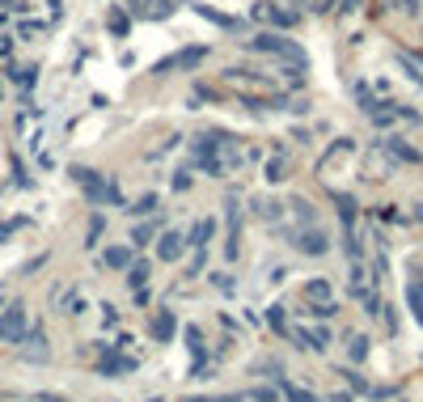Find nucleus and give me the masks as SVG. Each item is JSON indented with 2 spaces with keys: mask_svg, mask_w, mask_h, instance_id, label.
Masks as SVG:
<instances>
[{
  "mask_svg": "<svg viewBox=\"0 0 423 402\" xmlns=\"http://www.w3.org/2000/svg\"><path fill=\"white\" fill-rule=\"evenodd\" d=\"M250 51H263V56H276V60H288V64H309V56L296 47L292 38H280V34H254L250 38Z\"/></svg>",
  "mask_w": 423,
  "mask_h": 402,
  "instance_id": "1",
  "label": "nucleus"
},
{
  "mask_svg": "<svg viewBox=\"0 0 423 402\" xmlns=\"http://www.w3.org/2000/svg\"><path fill=\"white\" fill-rule=\"evenodd\" d=\"M72 178L81 182V191L93 199V204H119V191H114V182H106V178H97L93 169H85V165H77L72 169Z\"/></svg>",
  "mask_w": 423,
  "mask_h": 402,
  "instance_id": "2",
  "label": "nucleus"
},
{
  "mask_svg": "<svg viewBox=\"0 0 423 402\" xmlns=\"http://www.w3.org/2000/svg\"><path fill=\"white\" fill-rule=\"evenodd\" d=\"M250 13H254V21H267V26H276V30H292L296 21H301V17H296V13H288V9H276V5H271V0H263V5H254Z\"/></svg>",
  "mask_w": 423,
  "mask_h": 402,
  "instance_id": "3",
  "label": "nucleus"
},
{
  "mask_svg": "<svg viewBox=\"0 0 423 402\" xmlns=\"http://www.w3.org/2000/svg\"><path fill=\"white\" fill-rule=\"evenodd\" d=\"M0 343H26V309L13 305L0 318Z\"/></svg>",
  "mask_w": 423,
  "mask_h": 402,
  "instance_id": "4",
  "label": "nucleus"
},
{
  "mask_svg": "<svg viewBox=\"0 0 423 402\" xmlns=\"http://www.w3.org/2000/svg\"><path fill=\"white\" fill-rule=\"evenodd\" d=\"M292 246H296V250H305V255H326V246H330V237L322 233L317 224H313V229H309V224H305L301 233H292Z\"/></svg>",
  "mask_w": 423,
  "mask_h": 402,
  "instance_id": "5",
  "label": "nucleus"
},
{
  "mask_svg": "<svg viewBox=\"0 0 423 402\" xmlns=\"http://www.w3.org/2000/svg\"><path fill=\"white\" fill-rule=\"evenodd\" d=\"M381 148L394 157V161H407V165H419V148L415 144H407V140H398V136H385L381 140Z\"/></svg>",
  "mask_w": 423,
  "mask_h": 402,
  "instance_id": "6",
  "label": "nucleus"
},
{
  "mask_svg": "<svg viewBox=\"0 0 423 402\" xmlns=\"http://www.w3.org/2000/svg\"><path fill=\"white\" fill-rule=\"evenodd\" d=\"M186 246H191V241H186L182 233H165V237H161V246H157V255H161L165 263H173V259H182V250H186Z\"/></svg>",
  "mask_w": 423,
  "mask_h": 402,
  "instance_id": "7",
  "label": "nucleus"
},
{
  "mask_svg": "<svg viewBox=\"0 0 423 402\" xmlns=\"http://www.w3.org/2000/svg\"><path fill=\"white\" fill-rule=\"evenodd\" d=\"M212 233H216V220H199V224H195V229H191V237H186V241H191L195 250H204Z\"/></svg>",
  "mask_w": 423,
  "mask_h": 402,
  "instance_id": "8",
  "label": "nucleus"
},
{
  "mask_svg": "<svg viewBox=\"0 0 423 402\" xmlns=\"http://www.w3.org/2000/svg\"><path fill=\"white\" fill-rule=\"evenodd\" d=\"M276 381H280V394H284L288 402H317V394H309V390H301V386L284 381V377H276Z\"/></svg>",
  "mask_w": 423,
  "mask_h": 402,
  "instance_id": "9",
  "label": "nucleus"
},
{
  "mask_svg": "<svg viewBox=\"0 0 423 402\" xmlns=\"http://www.w3.org/2000/svg\"><path fill=\"white\" fill-rule=\"evenodd\" d=\"M106 267H114V271L132 267V250H128V246H110V250H106Z\"/></svg>",
  "mask_w": 423,
  "mask_h": 402,
  "instance_id": "10",
  "label": "nucleus"
},
{
  "mask_svg": "<svg viewBox=\"0 0 423 402\" xmlns=\"http://www.w3.org/2000/svg\"><path fill=\"white\" fill-rule=\"evenodd\" d=\"M169 335H173V314H169V309H161V314L153 318V339H161V343H165Z\"/></svg>",
  "mask_w": 423,
  "mask_h": 402,
  "instance_id": "11",
  "label": "nucleus"
},
{
  "mask_svg": "<svg viewBox=\"0 0 423 402\" xmlns=\"http://www.w3.org/2000/svg\"><path fill=\"white\" fill-rule=\"evenodd\" d=\"M136 368V360H128V356H110V360H102V377H114V373H132Z\"/></svg>",
  "mask_w": 423,
  "mask_h": 402,
  "instance_id": "12",
  "label": "nucleus"
},
{
  "mask_svg": "<svg viewBox=\"0 0 423 402\" xmlns=\"http://www.w3.org/2000/svg\"><path fill=\"white\" fill-rule=\"evenodd\" d=\"M26 343H30V347H26V356H30V360H47V339H43V331L26 335Z\"/></svg>",
  "mask_w": 423,
  "mask_h": 402,
  "instance_id": "13",
  "label": "nucleus"
},
{
  "mask_svg": "<svg viewBox=\"0 0 423 402\" xmlns=\"http://www.w3.org/2000/svg\"><path fill=\"white\" fill-rule=\"evenodd\" d=\"M335 204H339V216H343V224L352 229V220H356V199H352V195H335Z\"/></svg>",
  "mask_w": 423,
  "mask_h": 402,
  "instance_id": "14",
  "label": "nucleus"
},
{
  "mask_svg": "<svg viewBox=\"0 0 423 402\" xmlns=\"http://www.w3.org/2000/svg\"><path fill=\"white\" fill-rule=\"evenodd\" d=\"M204 60H208V47H191V51L178 56V68H199Z\"/></svg>",
  "mask_w": 423,
  "mask_h": 402,
  "instance_id": "15",
  "label": "nucleus"
},
{
  "mask_svg": "<svg viewBox=\"0 0 423 402\" xmlns=\"http://www.w3.org/2000/svg\"><path fill=\"white\" fill-rule=\"evenodd\" d=\"M128 284H132V288H144V284H148V263H132V267H128Z\"/></svg>",
  "mask_w": 423,
  "mask_h": 402,
  "instance_id": "16",
  "label": "nucleus"
},
{
  "mask_svg": "<svg viewBox=\"0 0 423 402\" xmlns=\"http://www.w3.org/2000/svg\"><path fill=\"white\" fill-rule=\"evenodd\" d=\"M407 305H411V314L423 322V288H419V284H411V288H407Z\"/></svg>",
  "mask_w": 423,
  "mask_h": 402,
  "instance_id": "17",
  "label": "nucleus"
},
{
  "mask_svg": "<svg viewBox=\"0 0 423 402\" xmlns=\"http://www.w3.org/2000/svg\"><path fill=\"white\" fill-rule=\"evenodd\" d=\"M284 169H288V165H284V157H271V161H267V182H280V178H288Z\"/></svg>",
  "mask_w": 423,
  "mask_h": 402,
  "instance_id": "18",
  "label": "nucleus"
},
{
  "mask_svg": "<svg viewBox=\"0 0 423 402\" xmlns=\"http://www.w3.org/2000/svg\"><path fill=\"white\" fill-rule=\"evenodd\" d=\"M199 13H204L208 21H216V26H225V30H233V26H237L233 17H225V13H216V9H208V5H199Z\"/></svg>",
  "mask_w": 423,
  "mask_h": 402,
  "instance_id": "19",
  "label": "nucleus"
},
{
  "mask_svg": "<svg viewBox=\"0 0 423 402\" xmlns=\"http://www.w3.org/2000/svg\"><path fill=\"white\" fill-rule=\"evenodd\" d=\"M305 296H309V300H326V296H330V284H326V280H313V284L305 288Z\"/></svg>",
  "mask_w": 423,
  "mask_h": 402,
  "instance_id": "20",
  "label": "nucleus"
},
{
  "mask_svg": "<svg viewBox=\"0 0 423 402\" xmlns=\"http://www.w3.org/2000/svg\"><path fill=\"white\" fill-rule=\"evenodd\" d=\"M313 318H335L339 314V305H335V300H313V309H309Z\"/></svg>",
  "mask_w": 423,
  "mask_h": 402,
  "instance_id": "21",
  "label": "nucleus"
},
{
  "mask_svg": "<svg viewBox=\"0 0 423 402\" xmlns=\"http://www.w3.org/2000/svg\"><path fill=\"white\" fill-rule=\"evenodd\" d=\"M267 322H271V331H280V335L288 331V326H284V309H280V305H271V309H267Z\"/></svg>",
  "mask_w": 423,
  "mask_h": 402,
  "instance_id": "22",
  "label": "nucleus"
},
{
  "mask_svg": "<svg viewBox=\"0 0 423 402\" xmlns=\"http://www.w3.org/2000/svg\"><path fill=\"white\" fill-rule=\"evenodd\" d=\"M364 356H368V339H364V335H356V339H352V360L360 364Z\"/></svg>",
  "mask_w": 423,
  "mask_h": 402,
  "instance_id": "23",
  "label": "nucleus"
},
{
  "mask_svg": "<svg viewBox=\"0 0 423 402\" xmlns=\"http://www.w3.org/2000/svg\"><path fill=\"white\" fill-rule=\"evenodd\" d=\"M153 233H157V224H140V229L132 233V241H136V246H144V241H153Z\"/></svg>",
  "mask_w": 423,
  "mask_h": 402,
  "instance_id": "24",
  "label": "nucleus"
},
{
  "mask_svg": "<svg viewBox=\"0 0 423 402\" xmlns=\"http://www.w3.org/2000/svg\"><path fill=\"white\" fill-rule=\"evenodd\" d=\"M153 208H157V195H144L140 204H136V208H128V212H153Z\"/></svg>",
  "mask_w": 423,
  "mask_h": 402,
  "instance_id": "25",
  "label": "nucleus"
},
{
  "mask_svg": "<svg viewBox=\"0 0 423 402\" xmlns=\"http://www.w3.org/2000/svg\"><path fill=\"white\" fill-rule=\"evenodd\" d=\"M292 208H296V216H301V220H313V212H309L305 199H292Z\"/></svg>",
  "mask_w": 423,
  "mask_h": 402,
  "instance_id": "26",
  "label": "nucleus"
},
{
  "mask_svg": "<svg viewBox=\"0 0 423 402\" xmlns=\"http://www.w3.org/2000/svg\"><path fill=\"white\" fill-rule=\"evenodd\" d=\"M110 26H114V34H128V17L114 13V17H110Z\"/></svg>",
  "mask_w": 423,
  "mask_h": 402,
  "instance_id": "27",
  "label": "nucleus"
},
{
  "mask_svg": "<svg viewBox=\"0 0 423 402\" xmlns=\"http://www.w3.org/2000/svg\"><path fill=\"white\" fill-rule=\"evenodd\" d=\"M398 9H402V13H419V0H398Z\"/></svg>",
  "mask_w": 423,
  "mask_h": 402,
  "instance_id": "28",
  "label": "nucleus"
},
{
  "mask_svg": "<svg viewBox=\"0 0 423 402\" xmlns=\"http://www.w3.org/2000/svg\"><path fill=\"white\" fill-rule=\"evenodd\" d=\"M360 5H364V0H339V9H343V13H352V9H360Z\"/></svg>",
  "mask_w": 423,
  "mask_h": 402,
  "instance_id": "29",
  "label": "nucleus"
}]
</instances>
